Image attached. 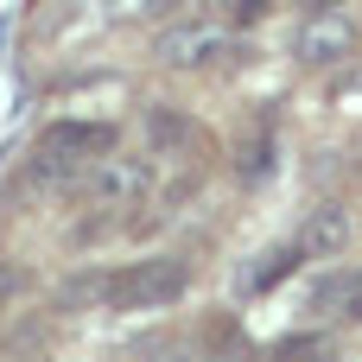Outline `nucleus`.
I'll return each instance as SVG.
<instances>
[{"label": "nucleus", "instance_id": "obj_1", "mask_svg": "<svg viewBox=\"0 0 362 362\" xmlns=\"http://www.w3.org/2000/svg\"><path fill=\"white\" fill-rule=\"evenodd\" d=\"M185 286H191V267H185L178 255H159V261H140V267L115 274L108 312H159V305L185 299Z\"/></svg>", "mask_w": 362, "mask_h": 362}, {"label": "nucleus", "instance_id": "obj_2", "mask_svg": "<svg viewBox=\"0 0 362 362\" xmlns=\"http://www.w3.org/2000/svg\"><path fill=\"white\" fill-rule=\"evenodd\" d=\"M146 191H153V165L134 159V153H108V159H95L83 172V197L95 210H134Z\"/></svg>", "mask_w": 362, "mask_h": 362}, {"label": "nucleus", "instance_id": "obj_3", "mask_svg": "<svg viewBox=\"0 0 362 362\" xmlns=\"http://www.w3.org/2000/svg\"><path fill=\"white\" fill-rule=\"evenodd\" d=\"M115 121H51L45 134H38V159H64V165H76V172H89L95 159H108L115 153Z\"/></svg>", "mask_w": 362, "mask_h": 362}, {"label": "nucleus", "instance_id": "obj_4", "mask_svg": "<svg viewBox=\"0 0 362 362\" xmlns=\"http://www.w3.org/2000/svg\"><path fill=\"white\" fill-rule=\"evenodd\" d=\"M159 57H165L172 70H204V64H216V57H235V38H229L223 25L185 19V25L159 32Z\"/></svg>", "mask_w": 362, "mask_h": 362}, {"label": "nucleus", "instance_id": "obj_5", "mask_svg": "<svg viewBox=\"0 0 362 362\" xmlns=\"http://www.w3.org/2000/svg\"><path fill=\"white\" fill-rule=\"evenodd\" d=\"M293 51H299V64H344L356 51V25L344 13H312V19H299Z\"/></svg>", "mask_w": 362, "mask_h": 362}, {"label": "nucleus", "instance_id": "obj_6", "mask_svg": "<svg viewBox=\"0 0 362 362\" xmlns=\"http://www.w3.org/2000/svg\"><path fill=\"white\" fill-rule=\"evenodd\" d=\"M140 134H146V153H153V159H165V165H191V172H197V127H191L178 108H146Z\"/></svg>", "mask_w": 362, "mask_h": 362}, {"label": "nucleus", "instance_id": "obj_7", "mask_svg": "<svg viewBox=\"0 0 362 362\" xmlns=\"http://www.w3.org/2000/svg\"><path fill=\"white\" fill-rule=\"evenodd\" d=\"M312 312H318V318L362 325V267H331V274L312 286Z\"/></svg>", "mask_w": 362, "mask_h": 362}, {"label": "nucleus", "instance_id": "obj_8", "mask_svg": "<svg viewBox=\"0 0 362 362\" xmlns=\"http://www.w3.org/2000/svg\"><path fill=\"white\" fill-rule=\"evenodd\" d=\"M293 242H299L305 261H331V255H344V242H350V216H344V204H318Z\"/></svg>", "mask_w": 362, "mask_h": 362}, {"label": "nucleus", "instance_id": "obj_9", "mask_svg": "<svg viewBox=\"0 0 362 362\" xmlns=\"http://www.w3.org/2000/svg\"><path fill=\"white\" fill-rule=\"evenodd\" d=\"M299 261H305V255H299V242H280V248L255 255V267H248V274L235 280V293H242V299H255V293H267L274 280H286V274H293Z\"/></svg>", "mask_w": 362, "mask_h": 362}, {"label": "nucleus", "instance_id": "obj_10", "mask_svg": "<svg viewBox=\"0 0 362 362\" xmlns=\"http://www.w3.org/2000/svg\"><path fill=\"white\" fill-rule=\"evenodd\" d=\"M108 299H115V274H102V267L64 280V305H70V312H76V305H102V312H108Z\"/></svg>", "mask_w": 362, "mask_h": 362}, {"label": "nucleus", "instance_id": "obj_11", "mask_svg": "<svg viewBox=\"0 0 362 362\" xmlns=\"http://www.w3.org/2000/svg\"><path fill=\"white\" fill-rule=\"evenodd\" d=\"M235 172H242L248 185L274 172V134H267V127H255V134H248V140L235 146Z\"/></svg>", "mask_w": 362, "mask_h": 362}, {"label": "nucleus", "instance_id": "obj_12", "mask_svg": "<svg viewBox=\"0 0 362 362\" xmlns=\"http://www.w3.org/2000/svg\"><path fill=\"white\" fill-rule=\"evenodd\" d=\"M274 362H331V344L325 337H286L274 350Z\"/></svg>", "mask_w": 362, "mask_h": 362}, {"label": "nucleus", "instance_id": "obj_13", "mask_svg": "<svg viewBox=\"0 0 362 362\" xmlns=\"http://www.w3.org/2000/svg\"><path fill=\"white\" fill-rule=\"evenodd\" d=\"M337 6H344V0H299V13H305V19H312V13H337Z\"/></svg>", "mask_w": 362, "mask_h": 362}, {"label": "nucleus", "instance_id": "obj_14", "mask_svg": "<svg viewBox=\"0 0 362 362\" xmlns=\"http://www.w3.org/2000/svg\"><path fill=\"white\" fill-rule=\"evenodd\" d=\"M146 6H153V13H172V6H185V0H146Z\"/></svg>", "mask_w": 362, "mask_h": 362}]
</instances>
